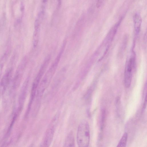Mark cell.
Masks as SVG:
<instances>
[{
  "instance_id": "6da1fadb",
  "label": "cell",
  "mask_w": 147,
  "mask_h": 147,
  "mask_svg": "<svg viewBox=\"0 0 147 147\" xmlns=\"http://www.w3.org/2000/svg\"><path fill=\"white\" fill-rule=\"evenodd\" d=\"M90 140V131L89 123L86 121H83L79 124L78 128L77 141L80 147H87Z\"/></svg>"
},
{
  "instance_id": "7a4b0ae2",
  "label": "cell",
  "mask_w": 147,
  "mask_h": 147,
  "mask_svg": "<svg viewBox=\"0 0 147 147\" xmlns=\"http://www.w3.org/2000/svg\"><path fill=\"white\" fill-rule=\"evenodd\" d=\"M59 114H57L52 119L47 128L44 138L42 146L49 147L51 144L59 118Z\"/></svg>"
},
{
  "instance_id": "3957f363",
  "label": "cell",
  "mask_w": 147,
  "mask_h": 147,
  "mask_svg": "<svg viewBox=\"0 0 147 147\" xmlns=\"http://www.w3.org/2000/svg\"><path fill=\"white\" fill-rule=\"evenodd\" d=\"M27 62V59L24 57L18 65L15 74L13 83V88H15L20 84L22 78Z\"/></svg>"
},
{
  "instance_id": "277c9868",
  "label": "cell",
  "mask_w": 147,
  "mask_h": 147,
  "mask_svg": "<svg viewBox=\"0 0 147 147\" xmlns=\"http://www.w3.org/2000/svg\"><path fill=\"white\" fill-rule=\"evenodd\" d=\"M134 60L130 58L126 63L124 74V84L126 88H129L131 85L132 78V69Z\"/></svg>"
},
{
  "instance_id": "5b68a950",
  "label": "cell",
  "mask_w": 147,
  "mask_h": 147,
  "mask_svg": "<svg viewBox=\"0 0 147 147\" xmlns=\"http://www.w3.org/2000/svg\"><path fill=\"white\" fill-rule=\"evenodd\" d=\"M12 67L8 69L1 80L0 82V92L4 93L9 84L13 72Z\"/></svg>"
},
{
  "instance_id": "8992f818",
  "label": "cell",
  "mask_w": 147,
  "mask_h": 147,
  "mask_svg": "<svg viewBox=\"0 0 147 147\" xmlns=\"http://www.w3.org/2000/svg\"><path fill=\"white\" fill-rule=\"evenodd\" d=\"M29 78H27L22 86L19 99V104L20 109L22 107L27 92V88Z\"/></svg>"
},
{
  "instance_id": "52a82bcc",
  "label": "cell",
  "mask_w": 147,
  "mask_h": 147,
  "mask_svg": "<svg viewBox=\"0 0 147 147\" xmlns=\"http://www.w3.org/2000/svg\"><path fill=\"white\" fill-rule=\"evenodd\" d=\"M40 31V25L39 20L36 19L34 24V30L33 36V42L34 47H36L38 43Z\"/></svg>"
},
{
  "instance_id": "ba28073f",
  "label": "cell",
  "mask_w": 147,
  "mask_h": 147,
  "mask_svg": "<svg viewBox=\"0 0 147 147\" xmlns=\"http://www.w3.org/2000/svg\"><path fill=\"white\" fill-rule=\"evenodd\" d=\"M133 20L135 31L138 32L140 30L142 23V19L140 15L136 13L134 15Z\"/></svg>"
},
{
  "instance_id": "9c48e42d",
  "label": "cell",
  "mask_w": 147,
  "mask_h": 147,
  "mask_svg": "<svg viewBox=\"0 0 147 147\" xmlns=\"http://www.w3.org/2000/svg\"><path fill=\"white\" fill-rule=\"evenodd\" d=\"M75 140L73 134L71 132L66 137L64 144L65 147L75 146Z\"/></svg>"
},
{
  "instance_id": "30bf717a",
  "label": "cell",
  "mask_w": 147,
  "mask_h": 147,
  "mask_svg": "<svg viewBox=\"0 0 147 147\" xmlns=\"http://www.w3.org/2000/svg\"><path fill=\"white\" fill-rule=\"evenodd\" d=\"M128 135L126 132H125L123 134L120 140L117 147H125L126 146L127 139Z\"/></svg>"
},
{
  "instance_id": "8fae6325",
  "label": "cell",
  "mask_w": 147,
  "mask_h": 147,
  "mask_svg": "<svg viewBox=\"0 0 147 147\" xmlns=\"http://www.w3.org/2000/svg\"><path fill=\"white\" fill-rule=\"evenodd\" d=\"M6 55L4 54L0 60V78L2 74L3 67L6 60Z\"/></svg>"
},
{
  "instance_id": "7c38bea8",
  "label": "cell",
  "mask_w": 147,
  "mask_h": 147,
  "mask_svg": "<svg viewBox=\"0 0 147 147\" xmlns=\"http://www.w3.org/2000/svg\"><path fill=\"white\" fill-rule=\"evenodd\" d=\"M58 2L59 3V4L60 5L61 3V0H58Z\"/></svg>"
},
{
  "instance_id": "4fadbf2b",
  "label": "cell",
  "mask_w": 147,
  "mask_h": 147,
  "mask_svg": "<svg viewBox=\"0 0 147 147\" xmlns=\"http://www.w3.org/2000/svg\"><path fill=\"white\" fill-rule=\"evenodd\" d=\"M46 1V0H43V2H45Z\"/></svg>"
}]
</instances>
